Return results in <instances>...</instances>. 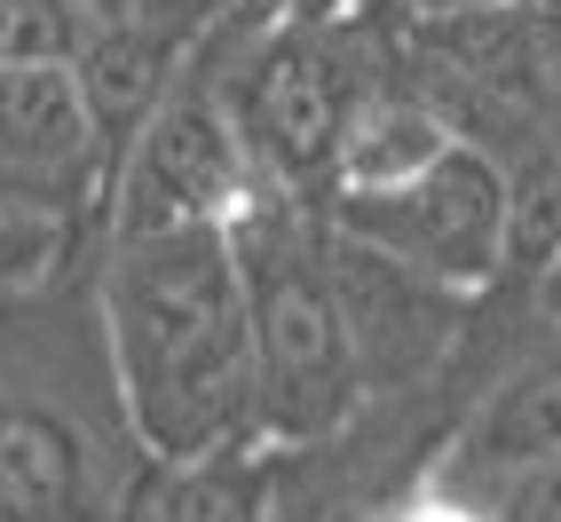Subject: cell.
Wrapping results in <instances>:
<instances>
[{"label": "cell", "instance_id": "11", "mask_svg": "<svg viewBox=\"0 0 561 522\" xmlns=\"http://www.w3.org/2000/svg\"><path fill=\"white\" fill-rule=\"evenodd\" d=\"M371 522H506L482 491H467V483H451L443 467H427L420 483H403V491L371 514Z\"/></svg>", "mask_w": 561, "mask_h": 522}, {"label": "cell", "instance_id": "13", "mask_svg": "<svg viewBox=\"0 0 561 522\" xmlns=\"http://www.w3.org/2000/svg\"><path fill=\"white\" fill-rule=\"evenodd\" d=\"M71 9H80V16L103 32V24H127V16H142V0H71Z\"/></svg>", "mask_w": 561, "mask_h": 522}, {"label": "cell", "instance_id": "16", "mask_svg": "<svg viewBox=\"0 0 561 522\" xmlns=\"http://www.w3.org/2000/svg\"><path fill=\"white\" fill-rule=\"evenodd\" d=\"M24 230H32V214H16V206H0V253H9V246H16Z\"/></svg>", "mask_w": 561, "mask_h": 522}, {"label": "cell", "instance_id": "3", "mask_svg": "<svg viewBox=\"0 0 561 522\" xmlns=\"http://www.w3.org/2000/svg\"><path fill=\"white\" fill-rule=\"evenodd\" d=\"M245 317H253V412L261 443L332 435L356 404V349L341 317V270H332V214L309 191L253 182V198L230 214Z\"/></svg>", "mask_w": 561, "mask_h": 522}, {"label": "cell", "instance_id": "15", "mask_svg": "<svg viewBox=\"0 0 561 522\" xmlns=\"http://www.w3.org/2000/svg\"><path fill=\"white\" fill-rule=\"evenodd\" d=\"M459 9H506V0H411V16H459Z\"/></svg>", "mask_w": 561, "mask_h": 522}, {"label": "cell", "instance_id": "1", "mask_svg": "<svg viewBox=\"0 0 561 522\" xmlns=\"http://www.w3.org/2000/svg\"><path fill=\"white\" fill-rule=\"evenodd\" d=\"M95 317L135 443L151 459H206L261 443L253 317L230 222L95 246Z\"/></svg>", "mask_w": 561, "mask_h": 522}, {"label": "cell", "instance_id": "4", "mask_svg": "<svg viewBox=\"0 0 561 522\" xmlns=\"http://www.w3.org/2000/svg\"><path fill=\"white\" fill-rule=\"evenodd\" d=\"M253 182H261V167L245 159V135L230 120V103H221V88L198 64H182L174 88L159 95V111L127 135L119 167H111L95 246L167 238V230H221L253 198Z\"/></svg>", "mask_w": 561, "mask_h": 522}, {"label": "cell", "instance_id": "9", "mask_svg": "<svg viewBox=\"0 0 561 522\" xmlns=\"http://www.w3.org/2000/svg\"><path fill=\"white\" fill-rule=\"evenodd\" d=\"M127 522H270V443L151 459L127 499Z\"/></svg>", "mask_w": 561, "mask_h": 522}, {"label": "cell", "instance_id": "14", "mask_svg": "<svg viewBox=\"0 0 561 522\" xmlns=\"http://www.w3.org/2000/svg\"><path fill=\"white\" fill-rule=\"evenodd\" d=\"M530 302H538V317H561V261H553V270L530 285Z\"/></svg>", "mask_w": 561, "mask_h": 522}, {"label": "cell", "instance_id": "10", "mask_svg": "<svg viewBox=\"0 0 561 522\" xmlns=\"http://www.w3.org/2000/svg\"><path fill=\"white\" fill-rule=\"evenodd\" d=\"M95 24L71 0H0V64H80Z\"/></svg>", "mask_w": 561, "mask_h": 522}, {"label": "cell", "instance_id": "12", "mask_svg": "<svg viewBox=\"0 0 561 522\" xmlns=\"http://www.w3.org/2000/svg\"><path fill=\"white\" fill-rule=\"evenodd\" d=\"M64 253H95L80 230H64V222H32V230L9 246V253H0V293H16L24 277H41V270H56V261Z\"/></svg>", "mask_w": 561, "mask_h": 522}, {"label": "cell", "instance_id": "5", "mask_svg": "<svg viewBox=\"0 0 561 522\" xmlns=\"http://www.w3.org/2000/svg\"><path fill=\"white\" fill-rule=\"evenodd\" d=\"M332 222L348 238L380 246L411 261L420 277L451 285V293H499L514 285V222H506V167L482 143H451L427 174L396 182V191H356V198H324Z\"/></svg>", "mask_w": 561, "mask_h": 522}, {"label": "cell", "instance_id": "7", "mask_svg": "<svg viewBox=\"0 0 561 522\" xmlns=\"http://www.w3.org/2000/svg\"><path fill=\"white\" fill-rule=\"evenodd\" d=\"M435 467L482 491L491 507H506L530 475L561 467V317H538L514 341V356L482 381V396L467 404L451 452Z\"/></svg>", "mask_w": 561, "mask_h": 522}, {"label": "cell", "instance_id": "8", "mask_svg": "<svg viewBox=\"0 0 561 522\" xmlns=\"http://www.w3.org/2000/svg\"><path fill=\"white\" fill-rule=\"evenodd\" d=\"M451 143H459L451 111H443L420 80H411L403 56H396V71H380V80H371V88L356 95L348 135H341V167H332V191H324V198L396 191V182L427 174L443 151H451Z\"/></svg>", "mask_w": 561, "mask_h": 522}, {"label": "cell", "instance_id": "6", "mask_svg": "<svg viewBox=\"0 0 561 522\" xmlns=\"http://www.w3.org/2000/svg\"><path fill=\"white\" fill-rule=\"evenodd\" d=\"M111 191V135L80 64H0V206L64 222L95 246Z\"/></svg>", "mask_w": 561, "mask_h": 522}, {"label": "cell", "instance_id": "2", "mask_svg": "<svg viewBox=\"0 0 561 522\" xmlns=\"http://www.w3.org/2000/svg\"><path fill=\"white\" fill-rule=\"evenodd\" d=\"M142 467L95 317V253H64L0 293V522H127Z\"/></svg>", "mask_w": 561, "mask_h": 522}]
</instances>
